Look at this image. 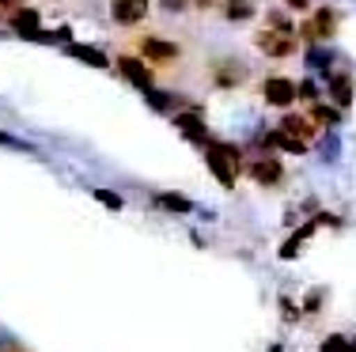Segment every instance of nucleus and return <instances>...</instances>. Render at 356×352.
Returning a JSON list of instances; mask_svg holds the SVG:
<instances>
[{
    "label": "nucleus",
    "instance_id": "1",
    "mask_svg": "<svg viewBox=\"0 0 356 352\" xmlns=\"http://www.w3.org/2000/svg\"><path fill=\"white\" fill-rule=\"evenodd\" d=\"M125 46H129V53L144 57L156 72H175L178 65H182V46L171 38L148 35V31H133V35L125 38Z\"/></svg>",
    "mask_w": 356,
    "mask_h": 352
},
{
    "label": "nucleus",
    "instance_id": "2",
    "mask_svg": "<svg viewBox=\"0 0 356 352\" xmlns=\"http://www.w3.org/2000/svg\"><path fill=\"white\" fill-rule=\"evenodd\" d=\"M205 167L220 186H235L239 174H243V152L235 144H224V140H209L205 144Z\"/></svg>",
    "mask_w": 356,
    "mask_h": 352
},
{
    "label": "nucleus",
    "instance_id": "3",
    "mask_svg": "<svg viewBox=\"0 0 356 352\" xmlns=\"http://www.w3.org/2000/svg\"><path fill=\"white\" fill-rule=\"evenodd\" d=\"M250 42L261 57H269V61H284V57H292L296 49H300V38H296L292 31H277V27H269V23H261Z\"/></svg>",
    "mask_w": 356,
    "mask_h": 352
},
{
    "label": "nucleus",
    "instance_id": "4",
    "mask_svg": "<svg viewBox=\"0 0 356 352\" xmlns=\"http://www.w3.org/2000/svg\"><path fill=\"white\" fill-rule=\"evenodd\" d=\"M247 65L235 61V57H216L213 65H209V80H213V87L220 91H232V87H243L247 83Z\"/></svg>",
    "mask_w": 356,
    "mask_h": 352
},
{
    "label": "nucleus",
    "instance_id": "5",
    "mask_svg": "<svg viewBox=\"0 0 356 352\" xmlns=\"http://www.w3.org/2000/svg\"><path fill=\"white\" fill-rule=\"evenodd\" d=\"M114 65H118V72H122L129 83H137L140 91H152V87H156V69H152L144 57H137V53H129V49H125V53L114 57Z\"/></svg>",
    "mask_w": 356,
    "mask_h": 352
},
{
    "label": "nucleus",
    "instance_id": "6",
    "mask_svg": "<svg viewBox=\"0 0 356 352\" xmlns=\"http://www.w3.org/2000/svg\"><path fill=\"white\" fill-rule=\"evenodd\" d=\"M261 99H266V106H273V110H288V106L300 99V83L288 80V76H266L261 80Z\"/></svg>",
    "mask_w": 356,
    "mask_h": 352
},
{
    "label": "nucleus",
    "instance_id": "7",
    "mask_svg": "<svg viewBox=\"0 0 356 352\" xmlns=\"http://www.w3.org/2000/svg\"><path fill=\"white\" fill-rule=\"evenodd\" d=\"M247 174L258 182L261 190H277V186L284 182V167H281V159H273V156L250 159V163H247Z\"/></svg>",
    "mask_w": 356,
    "mask_h": 352
},
{
    "label": "nucleus",
    "instance_id": "8",
    "mask_svg": "<svg viewBox=\"0 0 356 352\" xmlns=\"http://www.w3.org/2000/svg\"><path fill=\"white\" fill-rule=\"evenodd\" d=\"M148 0H110V19L118 27H140L148 19Z\"/></svg>",
    "mask_w": 356,
    "mask_h": 352
},
{
    "label": "nucleus",
    "instance_id": "9",
    "mask_svg": "<svg viewBox=\"0 0 356 352\" xmlns=\"http://www.w3.org/2000/svg\"><path fill=\"white\" fill-rule=\"evenodd\" d=\"M300 31H303V38H307V42L330 38V35H334V31H337V12H334V8H318V12L311 15V19L303 23Z\"/></svg>",
    "mask_w": 356,
    "mask_h": 352
},
{
    "label": "nucleus",
    "instance_id": "10",
    "mask_svg": "<svg viewBox=\"0 0 356 352\" xmlns=\"http://www.w3.org/2000/svg\"><path fill=\"white\" fill-rule=\"evenodd\" d=\"M281 129L288 133V137H296V140H311L318 133V125L311 121V114H292V110H288L284 121H281Z\"/></svg>",
    "mask_w": 356,
    "mask_h": 352
},
{
    "label": "nucleus",
    "instance_id": "11",
    "mask_svg": "<svg viewBox=\"0 0 356 352\" xmlns=\"http://www.w3.org/2000/svg\"><path fill=\"white\" fill-rule=\"evenodd\" d=\"M175 125H178V133L182 137H190V140H205V121H201V114H175Z\"/></svg>",
    "mask_w": 356,
    "mask_h": 352
},
{
    "label": "nucleus",
    "instance_id": "12",
    "mask_svg": "<svg viewBox=\"0 0 356 352\" xmlns=\"http://www.w3.org/2000/svg\"><path fill=\"white\" fill-rule=\"evenodd\" d=\"M269 144H273V148H281V152H288V156H307V140L288 137L284 129H281V133H273V137H269Z\"/></svg>",
    "mask_w": 356,
    "mask_h": 352
},
{
    "label": "nucleus",
    "instance_id": "13",
    "mask_svg": "<svg viewBox=\"0 0 356 352\" xmlns=\"http://www.w3.org/2000/svg\"><path fill=\"white\" fill-rule=\"evenodd\" d=\"M220 15H224V19H250L254 4L250 0H224V4H220Z\"/></svg>",
    "mask_w": 356,
    "mask_h": 352
},
{
    "label": "nucleus",
    "instance_id": "14",
    "mask_svg": "<svg viewBox=\"0 0 356 352\" xmlns=\"http://www.w3.org/2000/svg\"><path fill=\"white\" fill-rule=\"evenodd\" d=\"M330 99H334L337 106H349L353 103V83L345 76H334V83H330Z\"/></svg>",
    "mask_w": 356,
    "mask_h": 352
},
{
    "label": "nucleus",
    "instance_id": "15",
    "mask_svg": "<svg viewBox=\"0 0 356 352\" xmlns=\"http://www.w3.org/2000/svg\"><path fill=\"white\" fill-rule=\"evenodd\" d=\"M69 53L72 57H83V61H88V65H95V69H106V57L103 53H99V49H88V46H69Z\"/></svg>",
    "mask_w": 356,
    "mask_h": 352
},
{
    "label": "nucleus",
    "instance_id": "16",
    "mask_svg": "<svg viewBox=\"0 0 356 352\" xmlns=\"http://www.w3.org/2000/svg\"><path fill=\"white\" fill-rule=\"evenodd\" d=\"M311 121H315V125H334L337 121V110H330V106H311Z\"/></svg>",
    "mask_w": 356,
    "mask_h": 352
},
{
    "label": "nucleus",
    "instance_id": "17",
    "mask_svg": "<svg viewBox=\"0 0 356 352\" xmlns=\"http://www.w3.org/2000/svg\"><path fill=\"white\" fill-rule=\"evenodd\" d=\"M159 205H163V208H175V212H190V201H186V197H178V194H163V197H159Z\"/></svg>",
    "mask_w": 356,
    "mask_h": 352
},
{
    "label": "nucleus",
    "instance_id": "18",
    "mask_svg": "<svg viewBox=\"0 0 356 352\" xmlns=\"http://www.w3.org/2000/svg\"><path fill=\"white\" fill-rule=\"evenodd\" d=\"M345 349H349V341H345V337H330L326 345H322V352H345Z\"/></svg>",
    "mask_w": 356,
    "mask_h": 352
},
{
    "label": "nucleus",
    "instance_id": "19",
    "mask_svg": "<svg viewBox=\"0 0 356 352\" xmlns=\"http://www.w3.org/2000/svg\"><path fill=\"white\" fill-rule=\"evenodd\" d=\"M300 99H307L311 106L318 103V91H315V83H300Z\"/></svg>",
    "mask_w": 356,
    "mask_h": 352
},
{
    "label": "nucleus",
    "instance_id": "20",
    "mask_svg": "<svg viewBox=\"0 0 356 352\" xmlns=\"http://www.w3.org/2000/svg\"><path fill=\"white\" fill-rule=\"evenodd\" d=\"M190 4L197 8V12H213V8H220L224 0H190Z\"/></svg>",
    "mask_w": 356,
    "mask_h": 352
},
{
    "label": "nucleus",
    "instance_id": "21",
    "mask_svg": "<svg viewBox=\"0 0 356 352\" xmlns=\"http://www.w3.org/2000/svg\"><path fill=\"white\" fill-rule=\"evenodd\" d=\"M95 197L103 201V205H110V208H122V201H118L114 194H106V190H95Z\"/></svg>",
    "mask_w": 356,
    "mask_h": 352
},
{
    "label": "nucleus",
    "instance_id": "22",
    "mask_svg": "<svg viewBox=\"0 0 356 352\" xmlns=\"http://www.w3.org/2000/svg\"><path fill=\"white\" fill-rule=\"evenodd\" d=\"M163 8L167 12H186V8H193L190 0H163Z\"/></svg>",
    "mask_w": 356,
    "mask_h": 352
},
{
    "label": "nucleus",
    "instance_id": "23",
    "mask_svg": "<svg viewBox=\"0 0 356 352\" xmlns=\"http://www.w3.org/2000/svg\"><path fill=\"white\" fill-rule=\"evenodd\" d=\"M284 8H292V12H307L311 0H284Z\"/></svg>",
    "mask_w": 356,
    "mask_h": 352
},
{
    "label": "nucleus",
    "instance_id": "24",
    "mask_svg": "<svg viewBox=\"0 0 356 352\" xmlns=\"http://www.w3.org/2000/svg\"><path fill=\"white\" fill-rule=\"evenodd\" d=\"M0 144H12V137H4V133H0Z\"/></svg>",
    "mask_w": 356,
    "mask_h": 352
},
{
    "label": "nucleus",
    "instance_id": "25",
    "mask_svg": "<svg viewBox=\"0 0 356 352\" xmlns=\"http://www.w3.org/2000/svg\"><path fill=\"white\" fill-rule=\"evenodd\" d=\"M0 352H19V349H12V345H8V349H0Z\"/></svg>",
    "mask_w": 356,
    "mask_h": 352
}]
</instances>
